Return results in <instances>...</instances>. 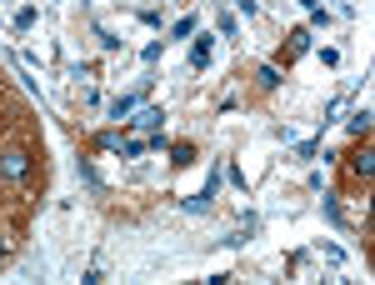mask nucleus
Wrapping results in <instances>:
<instances>
[{"instance_id":"obj_10","label":"nucleus","mask_w":375,"mask_h":285,"mask_svg":"<svg viewBox=\"0 0 375 285\" xmlns=\"http://www.w3.org/2000/svg\"><path fill=\"white\" fill-rule=\"evenodd\" d=\"M80 181H86L90 190H100V175H95V165H90V160H80Z\"/></svg>"},{"instance_id":"obj_2","label":"nucleus","mask_w":375,"mask_h":285,"mask_svg":"<svg viewBox=\"0 0 375 285\" xmlns=\"http://www.w3.org/2000/svg\"><path fill=\"white\" fill-rule=\"evenodd\" d=\"M350 170H356L360 181H370V175H375V150H370V145H360L356 156H350Z\"/></svg>"},{"instance_id":"obj_8","label":"nucleus","mask_w":375,"mask_h":285,"mask_svg":"<svg viewBox=\"0 0 375 285\" xmlns=\"http://www.w3.org/2000/svg\"><path fill=\"white\" fill-rule=\"evenodd\" d=\"M171 35H175V40H185V35H195V15H185V20H175V26H171Z\"/></svg>"},{"instance_id":"obj_12","label":"nucleus","mask_w":375,"mask_h":285,"mask_svg":"<svg viewBox=\"0 0 375 285\" xmlns=\"http://www.w3.org/2000/svg\"><path fill=\"white\" fill-rule=\"evenodd\" d=\"M6 260H10V240L0 235V266H6Z\"/></svg>"},{"instance_id":"obj_1","label":"nucleus","mask_w":375,"mask_h":285,"mask_svg":"<svg viewBox=\"0 0 375 285\" xmlns=\"http://www.w3.org/2000/svg\"><path fill=\"white\" fill-rule=\"evenodd\" d=\"M30 175V150H0V181H26Z\"/></svg>"},{"instance_id":"obj_5","label":"nucleus","mask_w":375,"mask_h":285,"mask_svg":"<svg viewBox=\"0 0 375 285\" xmlns=\"http://www.w3.org/2000/svg\"><path fill=\"white\" fill-rule=\"evenodd\" d=\"M191 65H195V71H205V65H211V40H195V46H191Z\"/></svg>"},{"instance_id":"obj_7","label":"nucleus","mask_w":375,"mask_h":285,"mask_svg":"<svg viewBox=\"0 0 375 285\" xmlns=\"http://www.w3.org/2000/svg\"><path fill=\"white\" fill-rule=\"evenodd\" d=\"M310 50V30L300 26V30H290V55H305Z\"/></svg>"},{"instance_id":"obj_13","label":"nucleus","mask_w":375,"mask_h":285,"mask_svg":"<svg viewBox=\"0 0 375 285\" xmlns=\"http://www.w3.org/2000/svg\"><path fill=\"white\" fill-rule=\"evenodd\" d=\"M235 6H240V10H245V15H250V10H256V0H235Z\"/></svg>"},{"instance_id":"obj_6","label":"nucleus","mask_w":375,"mask_h":285,"mask_svg":"<svg viewBox=\"0 0 375 285\" xmlns=\"http://www.w3.org/2000/svg\"><path fill=\"white\" fill-rule=\"evenodd\" d=\"M256 85H260V91H276V85H280V71H276V65H260V71H256Z\"/></svg>"},{"instance_id":"obj_9","label":"nucleus","mask_w":375,"mask_h":285,"mask_svg":"<svg viewBox=\"0 0 375 285\" xmlns=\"http://www.w3.org/2000/svg\"><path fill=\"white\" fill-rule=\"evenodd\" d=\"M171 156H175V165H191V160H195V145H185V140H180Z\"/></svg>"},{"instance_id":"obj_11","label":"nucleus","mask_w":375,"mask_h":285,"mask_svg":"<svg viewBox=\"0 0 375 285\" xmlns=\"http://www.w3.org/2000/svg\"><path fill=\"white\" fill-rule=\"evenodd\" d=\"M350 130H356V136H365V130H370V111H356V116H350Z\"/></svg>"},{"instance_id":"obj_3","label":"nucleus","mask_w":375,"mask_h":285,"mask_svg":"<svg viewBox=\"0 0 375 285\" xmlns=\"http://www.w3.org/2000/svg\"><path fill=\"white\" fill-rule=\"evenodd\" d=\"M160 120H165V116H160V111H151V105H145V111L135 116V130H145V136H155V130H160Z\"/></svg>"},{"instance_id":"obj_4","label":"nucleus","mask_w":375,"mask_h":285,"mask_svg":"<svg viewBox=\"0 0 375 285\" xmlns=\"http://www.w3.org/2000/svg\"><path fill=\"white\" fill-rule=\"evenodd\" d=\"M140 95H145V91H140ZM140 95H115V100H110V116H115V120H125V116H131L135 105H140Z\"/></svg>"}]
</instances>
